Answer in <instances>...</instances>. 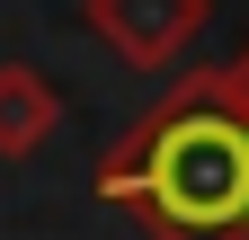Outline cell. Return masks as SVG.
Here are the masks:
<instances>
[{"mask_svg": "<svg viewBox=\"0 0 249 240\" xmlns=\"http://www.w3.org/2000/svg\"><path fill=\"white\" fill-rule=\"evenodd\" d=\"M98 196L151 240H249V116L223 71H187L98 160Z\"/></svg>", "mask_w": 249, "mask_h": 240, "instance_id": "1", "label": "cell"}, {"mask_svg": "<svg viewBox=\"0 0 249 240\" xmlns=\"http://www.w3.org/2000/svg\"><path fill=\"white\" fill-rule=\"evenodd\" d=\"M213 0H89V27L124 53L134 71H169L187 45H196Z\"/></svg>", "mask_w": 249, "mask_h": 240, "instance_id": "2", "label": "cell"}, {"mask_svg": "<svg viewBox=\"0 0 249 240\" xmlns=\"http://www.w3.org/2000/svg\"><path fill=\"white\" fill-rule=\"evenodd\" d=\"M62 125V98H53V80L36 63H0V160H27V152H45Z\"/></svg>", "mask_w": 249, "mask_h": 240, "instance_id": "3", "label": "cell"}, {"mask_svg": "<svg viewBox=\"0 0 249 240\" xmlns=\"http://www.w3.org/2000/svg\"><path fill=\"white\" fill-rule=\"evenodd\" d=\"M223 80H231V98H240V116H249V53H240V63H231Z\"/></svg>", "mask_w": 249, "mask_h": 240, "instance_id": "4", "label": "cell"}]
</instances>
